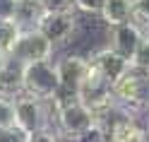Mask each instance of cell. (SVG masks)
I'll return each instance as SVG.
<instances>
[{
	"label": "cell",
	"instance_id": "obj_1",
	"mask_svg": "<svg viewBox=\"0 0 149 142\" xmlns=\"http://www.w3.org/2000/svg\"><path fill=\"white\" fill-rule=\"evenodd\" d=\"M113 97L118 101V106H123L127 113L142 106H149V70L132 65L130 72L113 87Z\"/></svg>",
	"mask_w": 149,
	"mask_h": 142
},
{
	"label": "cell",
	"instance_id": "obj_2",
	"mask_svg": "<svg viewBox=\"0 0 149 142\" xmlns=\"http://www.w3.org/2000/svg\"><path fill=\"white\" fill-rule=\"evenodd\" d=\"M24 94L36 97L41 101H58V97H60V80H58L55 63L46 60V63L26 65V72H24Z\"/></svg>",
	"mask_w": 149,
	"mask_h": 142
},
{
	"label": "cell",
	"instance_id": "obj_3",
	"mask_svg": "<svg viewBox=\"0 0 149 142\" xmlns=\"http://www.w3.org/2000/svg\"><path fill=\"white\" fill-rule=\"evenodd\" d=\"M55 70H58V80H60L58 101L77 99L82 87H84V82L91 75V63L84 55H65V58L55 60Z\"/></svg>",
	"mask_w": 149,
	"mask_h": 142
},
{
	"label": "cell",
	"instance_id": "obj_4",
	"mask_svg": "<svg viewBox=\"0 0 149 142\" xmlns=\"http://www.w3.org/2000/svg\"><path fill=\"white\" fill-rule=\"evenodd\" d=\"M55 123L58 128L68 135L70 140L87 132L96 125V118L82 101L77 99H65V101H55Z\"/></svg>",
	"mask_w": 149,
	"mask_h": 142
},
{
	"label": "cell",
	"instance_id": "obj_5",
	"mask_svg": "<svg viewBox=\"0 0 149 142\" xmlns=\"http://www.w3.org/2000/svg\"><path fill=\"white\" fill-rule=\"evenodd\" d=\"M53 48L55 46L46 39V34L34 29V31H22L19 34V39H17L10 55L15 60H19L22 65H34V63L51 60L53 58Z\"/></svg>",
	"mask_w": 149,
	"mask_h": 142
},
{
	"label": "cell",
	"instance_id": "obj_6",
	"mask_svg": "<svg viewBox=\"0 0 149 142\" xmlns=\"http://www.w3.org/2000/svg\"><path fill=\"white\" fill-rule=\"evenodd\" d=\"M48 104L53 101H41L29 94H19L15 97V111H17V125H22L29 132H39L48 128Z\"/></svg>",
	"mask_w": 149,
	"mask_h": 142
},
{
	"label": "cell",
	"instance_id": "obj_7",
	"mask_svg": "<svg viewBox=\"0 0 149 142\" xmlns=\"http://www.w3.org/2000/svg\"><path fill=\"white\" fill-rule=\"evenodd\" d=\"M89 63H91V70H94L101 80H106L111 87H116V84L130 72V68H132L130 60H125L123 55H118L116 51H111V48L96 51L89 58Z\"/></svg>",
	"mask_w": 149,
	"mask_h": 142
},
{
	"label": "cell",
	"instance_id": "obj_8",
	"mask_svg": "<svg viewBox=\"0 0 149 142\" xmlns=\"http://www.w3.org/2000/svg\"><path fill=\"white\" fill-rule=\"evenodd\" d=\"M39 31L46 34V39L53 46H63L70 39H74V34H77V15H74V10H70V12H48L43 17Z\"/></svg>",
	"mask_w": 149,
	"mask_h": 142
},
{
	"label": "cell",
	"instance_id": "obj_9",
	"mask_svg": "<svg viewBox=\"0 0 149 142\" xmlns=\"http://www.w3.org/2000/svg\"><path fill=\"white\" fill-rule=\"evenodd\" d=\"M108 130V142H149V128L139 125L135 116L127 111H118V116L111 120Z\"/></svg>",
	"mask_w": 149,
	"mask_h": 142
},
{
	"label": "cell",
	"instance_id": "obj_10",
	"mask_svg": "<svg viewBox=\"0 0 149 142\" xmlns=\"http://www.w3.org/2000/svg\"><path fill=\"white\" fill-rule=\"evenodd\" d=\"M142 39H144V29L137 27L135 22H130V24H123V27L111 29V43H108V48L132 63L135 55H137L139 43H142Z\"/></svg>",
	"mask_w": 149,
	"mask_h": 142
},
{
	"label": "cell",
	"instance_id": "obj_11",
	"mask_svg": "<svg viewBox=\"0 0 149 142\" xmlns=\"http://www.w3.org/2000/svg\"><path fill=\"white\" fill-rule=\"evenodd\" d=\"M24 72H26V65L15 60L12 55L0 58V94L12 99L24 94Z\"/></svg>",
	"mask_w": 149,
	"mask_h": 142
},
{
	"label": "cell",
	"instance_id": "obj_12",
	"mask_svg": "<svg viewBox=\"0 0 149 142\" xmlns=\"http://www.w3.org/2000/svg\"><path fill=\"white\" fill-rule=\"evenodd\" d=\"M46 15H48V10H46V5L41 0H19V3H17L15 24L19 27L22 31H34V29L41 27Z\"/></svg>",
	"mask_w": 149,
	"mask_h": 142
},
{
	"label": "cell",
	"instance_id": "obj_13",
	"mask_svg": "<svg viewBox=\"0 0 149 142\" xmlns=\"http://www.w3.org/2000/svg\"><path fill=\"white\" fill-rule=\"evenodd\" d=\"M101 20H104L111 29L130 24L132 22V0H106Z\"/></svg>",
	"mask_w": 149,
	"mask_h": 142
},
{
	"label": "cell",
	"instance_id": "obj_14",
	"mask_svg": "<svg viewBox=\"0 0 149 142\" xmlns=\"http://www.w3.org/2000/svg\"><path fill=\"white\" fill-rule=\"evenodd\" d=\"M19 34H22V29L15 22H0V58H5V55L12 53Z\"/></svg>",
	"mask_w": 149,
	"mask_h": 142
},
{
	"label": "cell",
	"instance_id": "obj_15",
	"mask_svg": "<svg viewBox=\"0 0 149 142\" xmlns=\"http://www.w3.org/2000/svg\"><path fill=\"white\" fill-rule=\"evenodd\" d=\"M17 125V111H15V99L0 94V128Z\"/></svg>",
	"mask_w": 149,
	"mask_h": 142
},
{
	"label": "cell",
	"instance_id": "obj_16",
	"mask_svg": "<svg viewBox=\"0 0 149 142\" xmlns=\"http://www.w3.org/2000/svg\"><path fill=\"white\" fill-rule=\"evenodd\" d=\"M0 142H31V132L22 125H7L0 128Z\"/></svg>",
	"mask_w": 149,
	"mask_h": 142
},
{
	"label": "cell",
	"instance_id": "obj_17",
	"mask_svg": "<svg viewBox=\"0 0 149 142\" xmlns=\"http://www.w3.org/2000/svg\"><path fill=\"white\" fill-rule=\"evenodd\" d=\"M132 22L149 29V0H132Z\"/></svg>",
	"mask_w": 149,
	"mask_h": 142
},
{
	"label": "cell",
	"instance_id": "obj_18",
	"mask_svg": "<svg viewBox=\"0 0 149 142\" xmlns=\"http://www.w3.org/2000/svg\"><path fill=\"white\" fill-rule=\"evenodd\" d=\"M70 142H108V130L101 128V125H94L91 130L82 132V135H77V137H72Z\"/></svg>",
	"mask_w": 149,
	"mask_h": 142
},
{
	"label": "cell",
	"instance_id": "obj_19",
	"mask_svg": "<svg viewBox=\"0 0 149 142\" xmlns=\"http://www.w3.org/2000/svg\"><path fill=\"white\" fill-rule=\"evenodd\" d=\"M132 65L135 68H142V70H149V34L147 31H144V39H142V43L137 48V55H135Z\"/></svg>",
	"mask_w": 149,
	"mask_h": 142
},
{
	"label": "cell",
	"instance_id": "obj_20",
	"mask_svg": "<svg viewBox=\"0 0 149 142\" xmlns=\"http://www.w3.org/2000/svg\"><path fill=\"white\" fill-rule=\"evenodd\" d=\"M106 0H74V10L87 12V15H101Z\"/></svg>",
	"mask_w": 149,
	"mask_h": 142
},
{
	"label": "cell",
	"instance_id": "obj_21",
	"mask_svg": "<svg viewBox=\"0 0 149 142\" xmlns=\"http://www.w3.org/2000/svg\"><path fill=\"white\" fill-rule=\"evenodd\" d=\"M48 12H70L74 10V0H41Z\"/></svg>",
	"mask_w": 149,
	"mask_h": 142
},
{
	"label": "cell",
	"instance_id": "obj_22",
	"mask_svg": "<svg viewBox=\"0 0 149 142\" xmlns=\"http://www.w3.org/2000/svg\"><path fill=\"white\" fill-rule=\"evenodd\" d=\"M17 0H0V22H15Z\"/></svg>",
	"mask_w": 149,
	"mask_h": 142
},
{
	"label": "cell",
	"instance_id": "obj_23",
	"mask_svg": "<svg viewBox=\"0 0 149 142\" xmlns=\"http://www.w3.org/2000/svg\"><path fill=\"white\" fill-rule=\"evenodd\" d=\"M31 142H60V140L51 128H43L39 132H31Z\"/></svg>",
	"mask_w": 149,
	"mask_h": 142
},
{
	"label": "cell",
	"instance_id": "obj_24",
	"mask_svg": "<svg viewBox=\"0 0 149 142\" xmlns=\"http://www.w3.org/2000/svg\"><path fill=\"white\" fill-rule=\"evenodd\" d=\"M144 31H147V34H149V29H144Z\"/></svg>",
	"mask_w": 149,
	"mask_h": 142
},
{
	"label": "cell",
	"instance_id": "obj_25",
	"mask_svg": "<svg viewBox=\"0 0 149 142\" xmlns=\"http://www.w3.org/2000/svg\"><path fill=\"white\" fill-rule=\"evenodd\" d=\"M17 3H19V0H17Z\"/></svg>",
	"mask_w": 149,
	"mask_h": 142
}]
</instances>
